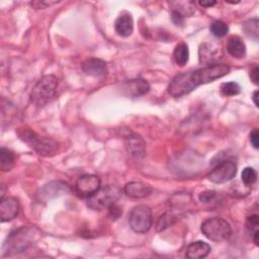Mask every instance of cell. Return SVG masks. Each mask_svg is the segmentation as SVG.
Segmentation results:
<instances>
[{
    "instance_id": "7a4b0ae2",
    "label": "cell",
    "mask_w": 259,
    "mask_h": 259,
    "mask_svg": "<svg viewBox=\"0 0 259 259\" xmlns=\"http://www.w3.org/2000/svg\"><path fill=\"white\" fill-rule=\"evenodd\" d=\"M58 83V78L55 75H46L41 77L30 91V102L36 107L46 106L55 98Z\"/></svg>"
},
{
    "instance_id": "1f68e13d",
    "label": "cell",
    "mask_w": 259,
    "mask_h": 259,
    "mask_svg": "<svg viewBox=\"0 0 259 259\" xmlns=\"http://www.w3.org/2000/svg\"><path fill=\"white\" fill-rule=\"evenodd\" d=\"M108 209H109V215L111 217V219H112V220L117 219V218L121 214V210H120V208H119V207H117L115 204L111 205Z\"/></svg>"
},
{
    "instance_id": "7402d4cb",
    "label": "cell",
    "mask_w": 259,
    "mask_h": 259,
    "mask_svg": "<svg viewBox=\"0 0 259 259\" xmlns=\"http://www.w3.org/2000/svg\"><path fill=\"white\" fill-rule=\"evenodd\" d=\"M244 31L247 36L253 38L255 41L258 40V34H259V21L257 18H253L251 20H248L244 24Z\"/></svg>"
},
{
    "instance_id": "ac0fdd59",
    "label": "cell",
    "mask_w": 259,
    "mask_h": 259,
    "mask_svg": "<svg viewBox=\"0 0 259 259\" xmlns=\"http://www.w3.org/2000/svg\"><path fill=\"white\" fill-rule=\"evenodd\" d=\"M211 251L210 246L203 241H195L190 243L185 251V256L189 259H201L206 257Z\"/></svg>"
},
{
    "instance_id": "7c38bea8",
    "label": "cell",
    "mask_w": 259,
    "mask_h": 259,
    "mask_svg": "<svg viewBox=\"0 0 259 259\" xmlns=\"http://www.w3.org/2000/svg\"><path fill=\"white\" fill-rule=\"evenodd\" d=\"M19 202L15 197H2L0 202V219L2 223L10 222L18 215Z\"/></svg>"
},
{
    "instance_id": "5b68a950",
    "label": "cell",
    "mask_w": 259,
    "mask_h": 259,
    "mask_svg": "<svg viewBox=\"0 0 259 259\" xmlns=\"http://www.w3.org/2000/svg\"><path fill=\"white\" fill-rule=\"evenodd\" d=\"M121 189L116 185H105L100 188L90 197L87 198V205L94 210H102L109 208L119 199Z\"/></svg>"
},
{
    "instance_id": "3957f363",
    "label": "cell",
    "mask_w": 259,
    "mask_h": 259,
    "mask_svg": "<svg viewBox=\"0 0 259 259\" xmlns=\"http://www.w3.org/2000/svg\"><path fill=\"white\" fill-rule=\"evenodd\" d=\"M17 135L22 142L27 144L34 152H36L40 156L49 157L55 155V153L58 151L59 146L55 140L51 138L40 137L31 128H19L17 131Z\"/></svg>"
},
{
    "instance_id": "9a60e30c",
    "label": "cell",
    "mask_w": 259,
    "mask_h": 259,
    "mask_svg": "<svg viewBox=\"0 0 259 259\" xmlns=\"http://www.w3.org/2000/svg\"><path fill=\"white\" fill-rule=\"evenodd\" d=\"M124 193L133 198H143L152 193V187L141 181H132L125 184Z\"/></svg>"
},
{
    "instance_id": "d4e9b609",
    "label": "cell",
    "mask_w": 259,
    "mask_h": 259,
    "mask_svg": "<svg viewBox=\"0 0 259 259\" xmlns=\"http://www.w3.org/2000/svg\"><path fill=\"white\" fill-rule=\"evenodd\" d=\"M242 181L245 185H252L257 180V172L252 167H246L241 174Z\"/></svg>"
},
{
    "instance_id": "836d02e7",
    "label": "cell",
    "mask_w": 259,
    "mask_h": 259,
    "mask_svg": "<svg viewBox=\"0 0 259 259\" xmlns=\"http://www.w3.org/2000/svg\"><path fill=\"white\" fill-rule=\"evenodd\" d=\"M217 2L213 1V0H200L198 1V4L202 7H205V8H208V7H211L215 4Z\"/></svg>"
},
{
    "instance_id": "f1b7e54d",
    "label": "cell",
    "mask_w": 259,
    "mask_h": 259,
    "mask_svg": "<svg viewBox=\"0 0 259 259\" xmlns=\"http://www.w3.org/2000/svg\"><path fill=\"white\" fill-rule=\"evenodd\" d=\"M58 3L57 1H33L30 3V5L32 7H34L35 9H44L47 7H50L51 5H54Z\"/></svg>"
},
{
    "instance_id": "4316f807",
    "label": "cell",
    "mask_w": 259,
    "mask_h": 259,
    "mask_svg": "<svg viewBox=\"0 0 259 259\" xmlns=\"http://www.w3.org/2000/svg\"><path fill=\"white\" fill-rule=\"evenodd\" d=\"M258 227H259V217L257 214H252L247 218L246 228L251 234L258 231Z\"/></svg>"
},
{
    "instance_id": "e0dca14e",
    "label": "cell",
    "mask_w": 259,
    "mask_h": 259,
    "mask_svg": "<svg viewBox=\"0 0 259 259\" xmlns=\"http://www.w3.org/2000/svg\"><path fill=\"white\" fill-rule=\"evenodd\" d=\"M114 28L118 35L122 37H127L133 33L134 30V20L130 13H121L114 22Z\"/></svg>"
},
{
    "instance_id": "d590c367",
    "label": "cell",
    "mask_w": 259,
    "mask_h": 259,
    "mask_svg": "<svg viewBox=\"0 0 259 259\" xmlns=\"http://www.w3.org/2000/svg\"><path fill=\"white\" fill-rule=\"evenodd\" d=\"M253 236V240H254V243L256 244V246L259 245V240H258V237H259V231H256L255 233L252 234Z\"/></svg>"
},
{
    "instance_id": "4fadbf2b",
    "label": "cell",
    "mask_w": 259,
    "mask_h": 259,
    "mask_svg": "<svg viewBox=\"0 0 259 259\" xmlns=\"http://www.w3.org/2000/svg\"><path fill=\"white\" fill-rule=\"evenodd\" d=\"M82 70L89 76L103 78L107 74V66L104 61L97 58H89L82 64Z\"/></svg>"
},
{
    "instance_id": "ffe728a7",
    "label": "cell",
    "mask_w": 259,
    "mask_h": 259,
    "mask_svg": "<svg viewBox=\"0 0 259 259\" xmlns=\"http://www.w3.org/2000/svg\"><path fill=\"white\" fill-rule=\"evenodd\" d=\"M173 58L175 63L180 66L183 67L186 65V63L188 62L189 59V49L188 46L185 42H180L175 47L174 53H173Z\"/></svg>"
},
{
    "instance_id": "f546056e",
    "label": "cell",
    "mask_w": 259,
    "mask_h": 259,
    "mask_svg": "<svg viewBox=\"0 0 259 259\" xmlns=\"http://www.w3.org/2000/svg\"><path fill=\"white\" fill-rule=\"evenodd\" d=\"M183 15L181 14V13H179L178 11H176V10H173L172 11V16H171V18H172V20H173V22L176 24V25H181L182 23H183Z\"/></svg>"
},
{
    "instance_id": "4dcf8cb0",
    "label": "cell",
    "mask_w": 259,
    "mask_h": 259,
    "mask_svg": "<svg viewBox=\"0 0 259 259\" xmlns=\"http://www.w3.org/2000/svg\"><path fill=\"white\" fill-rule=\"evenodd\" d=\"M258 130L257 128H254L251 133H250V142L252 144V146L255 148V149H258Z\"/></svg>"
},
{
    "instance_id": "52a82bcc",
    "label": "cell",
    "mask_w": 259,
    "mask_h": 259,
    "mask_svg": "<svg viewBox=\"0 0 259 259\" xmlns=\"http://www.w3.org/2000/svg\"><path fill=\"white\" fill-rule=\"evenodd\" d=\"M128 224L136 233L143 234L148 232L153 224L151 208L144 204L135 206L128 215Z\"/></svg>"
},
{
    "instance_id": "603a6c76",
    "label": "cell",
    "mask_w": 259,
    "mask_h": 259,
    "mask_svg": "<svg viewBox=\"0 0 259 259\" xmlns=\"http://www.w3.org/2000/svg\"><path fill=\"white\" fill-rule=\"evenodd\" d=\"M210 32L217 37L225 36L229 31V26L222 20H215L210 24Z\"/></svg>"
},
{
    "instance_id": "44dd1931",
    "label": "cell",
    "mask_w": 259,
    "mask_h": 259,
    "mask_svg": "<svg viewBox=\"0 0 259 259\" xmlns=\"http://www.w3.org/2000/svg\"><path fill=\"white\" fill-rule=\"evenodd\" d=\"M15 156L12 151L2 147L0 150V169L5 172L11 170L14 165Z\"/></svg>"
},
{
    "instance_id": "6da1fadb",
    "label": "cell",
    "mask_w": 259,
    "mask_h": 259,
    "mask_svg": "<svg viewBox=\"0 0 259 259\" xmlns=\"http://www.w3.org/2000/svg\"><path fill=\"white\" fill-rule=\"evenodd\" d=\"M231 68L226 64H212L196 69L192 72H184L175 76L168 86V92L173 97H181L190 93L202 84L212 82L229 74Z\"/></svg>"
},
{
    "instance_id": "cb8c5ba5",
    "label": "cell",
    "mask_w": 259,
    "mask_h": 259,
    "mask_svg": "<svg viewBox=\"0 0 259 259\" xmlns=\"http://www.w3.org/2000/svg\"><path fill=\"white\" fill-rule=\"evenodd\" d=\"M240 85L237 82H226L221 85V93L224 96H234L240 93Z\"/></svg>"
},
{
    "instance_id": "277c9868",
    "label": "cell",
    "mask_w": 259,
    "mask_h": 259,
    "mask_svg": "<svg viewBox=\"0 0 259 259\" xmlns=\"http://www.w3.org/2000/svg\"><path fill=\"white\" fill-rule=\"evenodd\" d=\"M38 237V231L35 228L22 227L12 232L5 242L3 249L8 253H20L25 251Z\"/></svg>"
},
{
    "instance_id": "d6a6232c",
    "label": "cell",
    "mask_w": 259,
    "mask_h": 259,
    "mask_svg": "<svg viewBox=\"0 0 259 259\" xmlns=\"http://www.w3.org/2000/svg\"><path fill=\"white\" fill-rule=\"evenodd\" d=\"M258 72H259V70H258V67H257V66H255V67L250 71V78H251V81H252L255 85H258V80H259V78H258Z\"/></svg>"
},
{
    "instance_id": "30bf717a",
    "label": "cell",
    "mask_w": 259,
    "mask_h": 259,
    "mask_svg": "<svg viewBox=\"0 0 259 259\" xmlns=\"http://www.w3.org/2000/svg\"><path fill=\"white\" fill-rule=\"evenodd\" d=\"M120 89L121 93L125 96L139 97L150 91V84L142 78H136L125 81Z\"/></svg>"
},
{
    "instance_id": "d6986e66",
    "label": "cell",
    "mask_w": 259,
    "mask_h": 259,
    "mask_svg": "<svg viewBox=\"0 0 259 259\" xmlns=\"http://www.w3.org/2000/svg\"><path fill=\"white\" fill-rule=\"evenodd\" d=\"M227 51L232 57L241 59L246 54V46L239 36H232L228 40Z\"/></svg>"
},
{
    "instance_id": "2e32d148",
    "label": "cell",
    "mask_w": 259,
    "mask_h": 259,
    "mask_svg": "<svg viewBox=\"0 0 259 259\" xmlns=\"http://www.w3.org/2000/svg\"><path fill=\"white\" fill-rule=\"evenodd\" d=\"M70 188L67 183L62 181H52L46 184L40 190V196L45 199H51L56 196L68 193Z\"/></svg>"
},
{
    "instance_id": "e575fe53",
    "label": "cell",
    "mask_w": 259,
    "mask_h": 259,
    "mask_svg": "<svg viewBox=\"0 0 259 259\" xmlns=\"http://www.w3.org/2000/svg\"><path fill=\"white\" fill-rule=\"evenodd\" d=\"M252 99H253V102L254 104L258 107L259 106V102H258V90L254 91L253 92V95H252Z\"/></svg>"
},
{
    "instance_id": "ba28073f",
    "label": "cell",
    "mask_w": 259,
    "mask_h": 259,
    "mask_svg": "<svg viewBox=\"0 0 259 259\" xmlns=\"http://www.w3.org/2000/svg\"><path fill=\"white\" fill-rule=\"evenodd\" d=\"M237 174V165L233 161L219 163L208 174V179L213 183H225L232 180Z\"/></svg>"
},
{
    "instance_id": "8992f818",
    "label": "cell",
    "mask_w": 259,
    "mask_h": 259,
    "mask_svg": "<svg viewBox=\"0 0 259 259\" xmlns=\"http://www.w3.org/2000/svg\"><path fill=\"white\" fill-rule=\"evenodd\" d=\"M200 230L208 240L213 242L226 241L232 235L231 225L222 218L206 219L201 224Z\"/></svg>"
},
{
    "instance_id": "8fae6325",
    "label": "cell",
    "mask_w": 259,
    "mask_h": 259,
    "mask_svg": "<svg viewBox=\"0 0 259 259\" xmlns=\"http://www.w3.org/2000/svg\"><path fill=\"white\" fill-rule=\"evenodd\" d=\"M124 145L127 153L135 159H142L146 155V143L137 134H130L124 137Z\"/></svg>"
},
{
    "instance_id": "5bb4252c",
    "label": "cell",
    "mask_w": 259,
    "mask_h": 259,
    "mask_svg": "<svg viewBox=\"0 0 259 259\" xmlns=\"http://www.w3.org/2000/svg\"><path fill=\"white\" fill-rule=\"evenodd\" d=\"M221 54V48L220 46H214L212 44H203L199 48L198 56H199V62L201 64L212 65L217 64L214 63L218 59H220Z\"/></svg>"
},
{
    "instance_id": "484cf974",
    "label": "cell",
    "mask_w": 259,
    "mask_h": 259,
    "mask_svg": "<svg viewBox=\"0 0 259 259\" xmlns=\"http://www.w3.org/2000/svg\"><path fill=\"white\" fill-rule=\"evenodd\" d=\"M174 220V217L168 213H165L163 215H161L156 224V229L157 231H163L165 230L167 227H169V225L172 224V221Z\"/></svg>"
},
{
    "instance_id": "9c48e42d",
    "label": "cell",
    "mask_w": 259,
    "mask_h": 259,
    "mask_svg": "<svg viewBox=\"0 0 259 259\" xmlns=\"http://www.w3.org/2000/svg\"><path fill=\"white\" fill-rule=\"evenodd\" d=\"M100 188V178L93 174L81 175L75 183L76 193L84 198L93 195Z\"/></svg>"
},
{
    "instance_id": "83f0119b",
    "label": "cell",
    "mask_w": 259,
    "mask_h": 259,
    "mask_svg": "<svg viewBox=\"0 0 259 259\" xmlns=\"http://www.w3.org/2000/svg\"><path fill=\"white\" fill-rule=\"evenodd\" d=\"M217 192L213 190H205L199 194V200L203 203H208L215 197Z\"/></svg>"
}]
</instances>
